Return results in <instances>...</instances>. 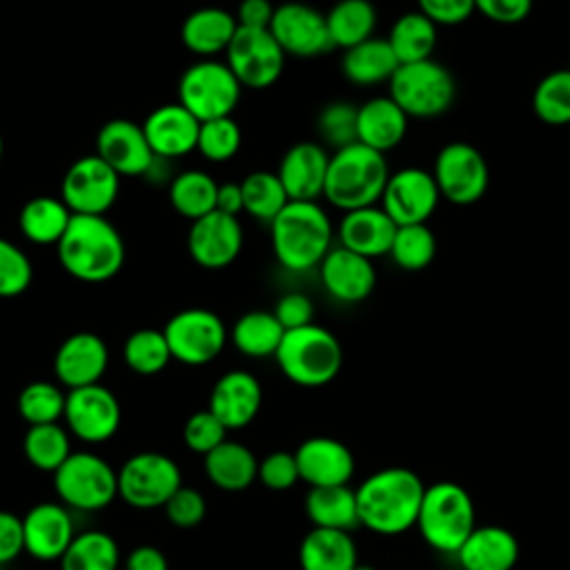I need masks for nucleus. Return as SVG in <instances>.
Segmentation results:
<instances>
[{
  "label": "nucleus",
  "instance_id": "1",
  "mask_svg": "<svg viewBox=\"0 0 570 570\" xmlns=\"http://www.w3.org/2000/svg\"><path fill=\"white\" fill-rule=\"evenodd\" d=\"M423 494L425 483L414 470L403 465L383 468L356 488L358 521L376 534H403L416 528Z\"/></svg>",
  "mask_w": 570,
  "mask_h": 570
},
{
  "label": "nucleus",
  "instance_id": "2",
  "mask_svg": "<svg viewBox=\"0 0 570 570\" xmlns=\"http://www.w3.org/2000/svg\"><path fill=\"white\" fill-rule=\"evenodd\" d=\"M56 249L62 269L80 283L111 281L125 263V240L105 216L73 214Z\"/></svg>",
  "mask_w": 570,
  "mask_h": 570
},
{
  "label": "nucleus",
  "instance_id": "3",
  "mask_svg": "<svg viewBox=\"0 0 570 570\" xmlns=\"http://www.w3.org/2000/svg\"><path fill=\"white\" fill-rule=\"evenodd\" d=\"M272 252L289 272H309L334 247V227L316 200H289L269 223Z\"/></svg>",
  "mask_w": 570,
  "mask_h": 570
},
{
  "label": "nucleus",
  "instance_id": "4",
  "mask_svg": "<svg viewBox=\"0 0 570 570\" xmlns=\"http://www.w3.org/2000/svg\"><path fill=\"white\" fill-rule=\"evenodd\" d=\"M387 178L390 169L385 154L352 142L330 154L323 198L343 214L379 205Z\"/></svg>",
  "mask_w": 570,
  "mask_h": 570
},
{
  "label": "nucleus",
  "instance_id": "5",
  "mask_svg": "<svg viewBox=\"0 0 570 570\" xmlns=\"http://www.w3.org/2000/svg\"><path fill=\"white\" fill-rule=\"evenodd\" d=\"M274 358L287 381L301 387H323L338 376L343 347L327 327L309 323L287 330Z\"/></svg>",
  "mask_w": 570,
  "mask_h": 570
},
{
  "label": "nucleus",
  "instance_id": "6",
  "mask_svg": "<svg viewBox=\"0 0 570 570\" xmlns=\"http://www.w3.org/2000/svg\"><path fill=\"white\" fill-rule=\"evenodd\" d=\"M416 528L430 548L456 554L476 528L470 492L456 481H436L425 485Z\"/></svg>",
  "mask_w": 570,
  "mask_h": 570
},
{
  "label": "nucleus",
  "instance_id": "7",
  "mask_svg": "<svg viewBox=\"0 0 570 570\" xmlns=\"http://www.w3.org/2000/svg\"><path fill=\"white\" fill-rule=\"evenodd\" d=\"M390 98L407 118L430 120L450 111L456 98V82L448 67L434 58L399 65L387 82Z\"/></svg>",
  "mask_w": 570,
  "mask_h": 570
},
{
  "label": "nucleus",
  "instance_id": "8",
  "mask_svg": "<svg viewBox=\"0 0 570 570\" xmlns=\"http://www.w3.org/2000/svg\"><path fill=\"white\" fill-rule=\"evenodd\" d=\"M53 490L67 508L96 512L118 497V470L96 452H71L53 472Z\"/></svg>",
  "mask_w": 570,
  "mask_h": 570
},
{
  "label": "nucleus",
  "instance_id": "9",
  "mask_svg": "<svg viewBox=\"0 0 570 570\" xmlns=\"http://www.w3.org/2000/svg\"><path fill=\"white\" fill-rule=\"evenodd\" d=\"M240 82L216 58H203L189 65L178 80V102L200 122L232 116L240 102Z\"/></svg>",
  "mask_w": 570,
  "mask_h": 570
},
{
  "label": "nucleus",
  "instance_id": "10",
  "mask_svg": "<svg viewBox=\"0 0 570 570\" xmlns=\"http://www.w3.org/2000/svg\"><path fill=\"white\" fill-rule=\"evenodd\" d=\"M183 485L178 463L163 452H136L118 468V497L136 508H163Z\"/></svg>",
  "mask_w": 570,
  "mask_h": 570
},
{
  "label": "nucleus",
  "instance_id": "11",
  "mask_svg": "<svg viewBox=\"0 0 570 570\" xmlns=\"http://www.w3.org/2000/svg\"><path fill=\"white\" fill-rule=\"evenodd\" d=\"M171 358L183 365H207L227 345L229 330L223 318L205 307L176 312L163 327Z\"/></svg>",
  "mask_w": 570,
  "mask_h": 570
},
{
  "label": "nucleus",
  "instance_id": "12",
  "mask_svg": "<svg viewBox=\"0 0 570 570\" xmlns=\"http://www.w3.org/2000/svg\"><path fill=\"white\" fill-rule=\"evenodd\" d=\"M432 176L441 198L465 207L481 200L490 185V169L485 156L470 142L454 140L439 149Z\"/></svg>",
  "mask_w": 570,
  "mask_h": 570
},
{
  "label": "nucleus",
  "instance_id": "13",
  "mask_svg": "<svg viewBox=\"0 0 570 570\" xmlns=\"http://www.w3.org/2000/svg\"><path fill=\"white\" fill-rule=\"evenodd\" d=\"M225 62L240 87L267 89L285 69V51L269 29L238 27L225 51Z\"/></svg>",
  "mask_w": 570,
  "mask_h": 570
},
{
  "label": "nucleus",
  "instance_id": "14",
  "mask_svg": "<svg viewBox=\"0 0 570 570\" xmlns=\"http://www.w3.org/2000/svg\"><path fill=\"white\" fill-rule=\"evenodd\" d=\"M120 176L96 154L69 165L62 176L60 198L71 214L105 216L118 200Z\"/></svg>",
  "mask_w": 570,
  "mask_h": 570
},
{
  "label": "nucleus",
  "instance_id": "15",
  "mask_svg": "<svg viewBox=\"0 0 570 570\" xmlns=\"http://www.w3.org/2000/svg\"><path fill=\"white\" fill-rule=\"evenodd\" d=\"M65 428L85 443L109 441L122 419L120 401L102 383L67 390L65 401Z\"/></svg>",
  "mask_w": 570,
  "mask_h": 570
},
{
  "label": "nucleus",
  "instance_id": "16",
  "mask_svg": "<svg viewBox=\"0 0 570 570\" xmlns=\"http://www.w3.org/2000/svg\"><path fill=\"white\" fill-rule=\"evenodd\" d=\"M439 200L441 194L432 171L423 167H403L390 174L379 205L401 227L428 223L436 212Z\"/></svg>",
  "mask_w": 570,
  "mask_h": 570
},
{
  "label": "nucleus",
  "instance_id": "17",
  "mask_svg": "<svg viewBox=\"0 0 570 570\" xmlns=\"http://www.w3.org/2000/svg\"><path fill=\"white\" fill-rule=\"evenodd\" d=\"M269 31L285 56L316 58L334 49L325 13L305 2L278 4Z\"/></svg>",
  "mask_w": 570,
  "mask_h": 570
},
{
  "label": "nucleus",
  "instance_id": "18",
  "mask_svg": "<svg viewBox=\"0 0 570 570\" xmlns=\"http://www.w3.org/2000/svg\"><path fill=\"white\" fill-rule=\"evenodd\" d=\"M243 249V227L238 216L214 209L191 220L187 232V252L191 261L205 269H223L232 265Z\"/></svg>",
  "mask_w": 570,
  "mask_h": 570
},
{
  "label": "nucleus",
  "instance_id": "19",
  "mask_svg": "<svg viewBox=\"0 0 570 570\" xmlns=\"http://www.w3.org/2000/svg\"><path fill=\"white\" fill-rule=\"evenodd\" d=\"M96 156L118 176H147L156 160L142 125L127 118H114L98 129Z\"/></svg>",
  "mask_w": 570,
  "mask_h": 570
},
{
  "label": "nucleus",
  "instance_id": "20",
  "mask_svg": "<svg viewBox=\"0 0 570 570\" xmlns=\"http://www.w3.org/2000/svg\"><path fill=\"white\" fill-rule=\"evenodd\" d=\"M24 552L38 561H60L73 537V519L65 503L42 501L22 517Z\"/></svg>",
  "mask_w": 570,
  "mask_h": 570
},
{
  "label": "nucleus",
  "instance_id": "21",
  "mask_svg": "<svg viewBox=\"0 0 570 570\" xmlns=\"http://www.w3.org/2000/svg\"><path fill=\"white\" fill-rule=\"evenodd\" d=\"M107 343L94 332H76L67 336L53 354L56 381L67 390L100 383V379L107 372Z\"/></svg>",
  "mask_w": 570,
  "mask_h": 570
},
{
  "label": "nucleus",
  "instance_id": "22",
  "mask_svg": "<svg viewBox=\"0 0 570 570\" xmlns=\"http://www.w3.org/2000/svg\"><path fill=\"white\" fill-rule=\"evenodd\" d=\"M318 278L325 292L345 305L370 298L376 287L374 263L347 247H332L318 265Z\"/></svg>",
  "mask_w": 570,
  "mask_h": 570
},
{
  "label": "nucleus",
  "instance_id": "23",
  "mask_svg": "<svg viewBox=\"0 0 570 570\" xmlns=\"http://www.w3.org/2000/svg\"><path fill=\"white\" fill-rule=\"evenodd\" d=\"M142 131L156 158L174 160L196 149L200 120L180 102H167L147 114Z\"/></svg>",
  "mask_w": 570,
  "mask_h": 570
},
{
  "label": "nucleus",
  "instance_id": "24",
  "mask_svg": "<svg viewBox=\"0 0 570 570\" xmlns=\"http://www.w3.org/2000/svg\"><path fill=\"white\" fill-rule=\"evenodd\" d=\"M298 476L309 488L323 485H347L354 476V454L352 450L332 436L305 439L296 452Z\"/></svg>",
  "mask_w": 570,
  "mask_h": 570
},
{
  "label": "nucleus",
  "instance_id": "25",
  "mask_svg": "<svg viewBox=\"0 0 570 570\" xmlns=\"http://www.w3.org/2000/svg\"><path fill=\"white\" fill-rule=\"evenodd\" d=\"M263 405L261 381L247 370L225 372L212 387L209 410L227 430L247 428Z\"/></svg>",
  "mask_w": 570,
  "mask_h": 570
},
{
  "label": "nucleus",
  "instance_id": "26",
  "mask_svg": "<svg viewBox=\"0 0 570 570\" xmlns=\"http://www.w3.org/2000/svg\"><path fill=\"white\" fill-rule=\"evenodd\" d=\"M327 167H330L327 149L318 142L303 140L292 145L283 154L276 174L289 200H316L318 196H323Z\"/></svg>",
  "mask_w": 570,
  "mask_h": 570
},
{
  "label": "nucleus",
  "instance_id": "27",
  "mask_svg": "<svg viewBox=\"0 0 570 570\" xmlns=\"http://www.w3.org/2000/svg\"><path fill=\"white\" fill-rule=\"evenodd\" d=\"M396 223L385 214L381 205H370L361 209L345 212L336 236L338 245L347 247L370 261L390 254L394 234H396Z\"/></svg>",
  "mask_w": 570,
  "mask_h": 570
},
{
  "label": "nucleus",
  "instance_id": "28",
  "mask_svg": "<svg viewBox=\"0 0 570 570\" xmlns=\"http://www.w3.org/2000/svg\"><path fill=\"white\" fill-rule=\"evenodd\" d=\"M407 122L410 118L390 96L370 98L356 114V142L381 154L392 151L403 142Z\"/></svg>",
  "mask_w": 570,
  "mask_h": 570
},
{
  "label": "nucleus",
  "instance_id": "29",
  "mask_svg": "<svg viewBox=\"0 0 570 570\" xmlns=\"http://www.w3.org/2000/svg\"><path fill=\"white\" fill-rule=\"evenodd\" d=\"M465 570H512L519 561V541L503 525H476L456 550Z\"/></svg>",
  "mask_w": 570,
  "mask_h": 570
},
{
  "label": "nucleus",
  "instance_id": "30",
  "mask_svg": "<svg viewBox=\"0 0 570 570\" xmlns=\"http://www.w3.org/2000/svg\"><path fill=\"white\" fill-rule=\"evenodd\" d=\"M236 31L238 22L234 13L220 7H200L183 20L180 42L200 58H214L227 51Z\"/></svg>",
  "mask_w": 570,
  "mask_h": 570
},
{
  "label": "nucleus",
  "instance_id": "31",
  "mask_svg": "<svg viewBox=\"0 0 570 570\" xmlns=\"http://www.w3.org/2000/svg\"><path fill=\"white\" fill-rule=\"evenodd\" d=\"M301 570H354L358 550L350 532L312 528L298 548Z\"/></svg>",
  "mask_w": 570,
  "mask_h": 570
},
{
  "label": "nucleus",
  "instance_id": "32",
  "mask_svg": "<svg viewBox=\"0 0 570 570\" xmlns=\"http://www.w3.org/2000/svg\"><path fill=\"white\" fill-rule=\"evenodd\" d=\"M399 69V60L387 42V38H370L356 47L343 51L341 71L356 87H374L381 82H390L394 71Z\"/></svg>",
  "mask_w": 570,
  "mask_h": 570
},
{
  "label": "nucleus",
  "instance_id": "33",
  "mask_svg": "<svg viewBox=\"0 0 570 570\" xmlns=\"http://www.w3.org/2000/svg\"><path fill=\"white\" fill-rule=\"evenodd\" d=\"M205 474L218 490L240 492L258 479V459L247 445L225 439L205 454Z\"/></svg>",
  "mask_w": 570,
  "mask_h": 570
},
{
  "label": "nucleus",
  "instance_id": "34",
  "mask_svg": "<svg viewBox=\"0 0 570 570\" xmlns=\"http://www.w3.org/2000/svg\"><path fill=\"white\" fill-rule=\"evenodd\" d=\"M305 514L312 521V528L352 532L356 525H361L356 490L350 485L309 488L305 494Z\"/></svg>",
  "mask_w": 570,
  "mask_h": 570
},
{
  "label": "nucleus",
  "instance_id": "35",
  "mask_svg": "<svg viewBox=\"0 0 570 570\" xmlns=\"http://www.w3.org/2000/svg\"><path fill=\"white\" fill-rule=\"evenodd\" d=\"M73 214L56 196H36L27 200L18 216L22 236L33 245H58L65 236Z\"/></svg>",
  "mask_w": 570,
  "mask_h": 570
},
{
  "label": "nucleus",
  "instance_id": "36",
  "mask_svg": "<svg viewBox=\"0 0 570 570\" xmlns=\"http://www.w3.org/2000/svg\"><path fill=\"white\" fill-rule=\"evenodd\" d=\"M285 336V327L278 323L274 312L252 309L236 318L229 330L232 345L249 358L274 356Z\"/></svg>",
  "mask_w": 570,
  "mask_h": 570
},
{
  "label": "nucleus",
  "instance_id": "37",
  "mask_svg": "<svg viewBox=\"0 0 570 570\" xmlns=\"http://www.w3.org/2000/svg\"><path fill=\"white\" fill-rule=\"evenodd\" d=\"M325 20L334 49L345 51L374 36L379 16L370 0H338L325 13Z\"/></svg>",
  "mask_w": 570,
  "mask_h": 570
},
{
  "label": "nucleus",
  "instance_id": "38",
  "mask_svg": "<svg viewBox=\"0 0 570 570\" xmlns=\"http://www.w3.org/2000/svg\"><path fill=\"white\" fill-rule=\"evenodd\" d=\"M436 29L439 27L428 16H423L419 9L399 16L387 33V42H390L399 65L432 58L436 40H439Z\"/></svg>",
  "mask_w": 570,
  "mask_h": 570
},
{
  "label": "nucleus",
  "instance_id": "39",
  "mask_svg": "<svg viewBox=\"0 0 570 570\" xmlns=\"http://www.w3.org/2000/svg\"><path fill=\"white\" fill-rule=\"evenodd\" d=\"M218 183L203 169H185L169 183V203L187 220H198L216 209Z\"/></svg>",
  "mask_w": 570,
  "mask_h": 570
},
{
  "label": "nucleus",
  "instance_id": "40",
  "mask_svg": "<svg viewBox=\"0 0 570 570\" xmlns=\"http://www.w3.org/2000/svg\"><path fill=\"white\" fill-rule=\"evenodd\" d=\"M120 548L109 532H78L60 559V570H118Z\"/></svg>",
  "mask_w": 570,
  "mask_h": 570
},
{
  "label": "nucleus",
  "instance_id": "41",
  "mask_svg": "<svg viewBox=\"0 0 570 570\" xmlns=\"http://www.w3.org/2000/svg\"><path fill=\"white\" fill-rule=\"evenodd\" d=\"M22 452L36 470L53 474L71 454L69 430L60 423L29 425L22 439Z\"/></svg>",
  "mask_w": 570,
  "mask_h": 570
},
{
  "label": "nucleus",
  "instance_id": "42",
  "mask_svg": "<svg viewBox=\"0 0 570 570\" xmlns=\"http://www.w3.org/2000/svg\"><path fill=\"white\" fill-rule=\"evenodd\" d=\"M243 212L256 220L272 223L289 203V196L276 171L256 169L240 180Z\"/></svg>",
  "mask_w": 570,
  "mask_h": 570
},
{
  "label": "nucleus",
  "instance_id": "43",
  "mask_svg": "<svg viewBox=\"0 0 570 570\" xmlns=\"http://www.w3.org/2000/svg\"><path fill=\"white\" fill-rule=\"evenodd\" d=\"M122 361L131 372L140 376H154L163 372L174 358L163 330L142 327L127 336L122 345Z\"/></svg>",
  "mask_w": 570,
  "mask_h": 570
},
{
  "label": "nucleus",
  "instance_id": "44",
  "mask_svg": "<svg viewBox=\"0 0 570 570\" xmlns=\"http://www.w3.org/2000/svg\"><path fill=\"white\" fill-rule=\"evenodd\" d=\"M532 109L546 125H570V69H554L537 82L532 91Z\"/></svg>",
  "mask_w": 570,
  "mask_h": 570
},
{
  "label": "nucleus",
  "instance_id": "45",
  "mask_svg": "<svg viewBox=\"0 0 570 570\" xmlns=\"http://www.w3.org/2000/svg\"><path fill=\"white\" fill-rule=\"evenodd\" d=\"M387 256L405 272H421L436 256V236L428 223L401 225L396 227Z\"/></svg>",
  "mask_w": 570,
  "mask_h": 570
},
{
  "label": "nucleus",
  "instance_id": "46",
  "mask_svg": "<svg viewBox=\"0 0 570 570\" xmlns=\"http://www.w3.org/2000/svg\"><path fill=\"white\" fill-rule=\"evenodd\" d=\"M67 392L60 383L31 381L18 394V414L27 425L58 423L65 414Z\"/></svg>",
  "mask_w": 570,
  "mask_h": 570
},
{
  "label": "nucleus",
  "instance_id": "47",
  "mask_svg": "<svg viewBox=\"0 0 570 570\" xmlns=\"http://www.w3.org/2000/svg\"><path fill=\"white\" fill-rule=\"evenodd\" d=\"M240 142H243V134L238 122L232 116H225V118L200 122L196 151H200V156L207 158L209 163H227L238 154Z\"/></svg>",
  "mask_w": 570,
  "mask_h": 570
},
{
  "label": "nucleus",
  "instance_id": "48",
  "mask_svg": "<svg viewBox=\"0 0 570 570\" xmlns=\"http://www.w3.org/2000/svg\"><path fill=\"white\" fill-rule=\"evenodd\" d=\"M33 265L29 256L11 240L0 236V298H13L29 289Z\"/></svg>",
  "mask_w": 570,
  "mask_h": 570
},
{
  "label": "nucleus",
  "instance_id": "49",
  "mask_svg": "<svg viewBox=\"0 0 570 570\" xmlns=\"http://www.w3.org/2000/svg\"><path fill=\"white\" fill-rule=\"evenodd\" d=\"M356 114H358V107L350 102L336 100L325 105L316 120V129L323 142L334 147V151L356 142Z\"/></svg>",
  "mask_w": 570,
  "mask_h": 570
},
{
  "label": "nucleus",
  "instance_id": "50",
  "mask_svg": "<svg viewBox=\"0 0 570 570\" xmlns=\"http://www.w3.org/2000/svg\"><path fill=\"white\" fill-rule=\"evenodd\" d=\"M227 439V428L223 421L207 407L194 412L183 425V441L196 454H209Z\"/></svg>",
  "mask_w": 570,
  "mask_h": 570
},
{
  "label": "nucleus",
  "instance_id": "51",
  "mask_svg": "<svg viewBox=\"0 0 570 570\" xmlns=\"http://www.w3.org/2000/svg\"><path fill=\"white\" fill-rule=\"evenodd\" d=\"M258 481L274 492H283L294 488L301 476H298V465L294 452L287 450H274L265 454L258 461Z\"/></svg>",
  "mask_w": 570,
  "mask_h": 570
},
{
  "label": "nucleus",
  "instance_id": "52",
  "mask_svg": "<svg viewBox=\"0 0 570 570\" xmlns=\"http://www.w3.org/2000/svg\"><path fill=\"white\" fill-rule=\"evenodd\" d=\"M163 510H165V517L169 523L187 530V528L198 525L205 519L207 503H205V497L196 488L180 485L169 497V501L163 505Z\"/></svg>",
  "mask_w": 570,
  "mask_h": 570
},
{
  "label": "nucleus",
  "instance_id": "53",
  "mask_svg": "<svg viewBox=\"0 0 570 570\" xmlns=\"http://www.w3.org/2000/svg\"><path fill=\"white\" fill-rule=\"evenodd\" d=\"M272 312L285 332L314 323V301L303 292H285Z\"/></svg>",
  "mask_w": 570,
  "mask_h": 570
},
{
  "label": "nucleus",
  "instance_id": "54",
  "mask_svg": "<svg viewBox=\"0 0 570 570\" xmlns=\"http://www.w3.org/2000/svg\"><path fill=\"white\" fill-rule=\"evenodd\" d=\"M416 9L436 27H456L474 11V0H416Z\"/></svg>",
  "mask_w": 570,
  "mask_h": 570
},
{
  "label": "nucleus",
  "instance_id": "55",
  "mask_svg": "<svg viewBox=\"0 0 570 570\" xmlns=\"http://www.w3.org/2000/svg\"><path fill=\"white\" fill-rule=\"evenodd\" d=\"M534 0H474L479 13L497 24H519L532 11Z\"/></svg>",
  "mask_w": 570,
  "mask_h": 570
},
{
  "label": "nucleus",
  "instance_id": "56",
  "mask_svg": "<svg viewBox=\"0 0 570 570\" xmlns=\"http://www.w3.org/2000/svg\"><path fill=\"white\" fill-rule=\"evenodd\" d=\"M24 552L22 517L0 510V566L16 561Z\"/></svg>",
  "mask_w": 570,
  "mask_h": 570
},
{
  "label": "nucleus",
  "instance_id": "57",
  "mask_svg": "<svg viewBox=\"0 0 570 570\" xmlns=\"http://www.w3.org/2000/svg\"><path fill=\"white\" fill-rule=\"evenodd\" d=\"M276 7L269 0H240L236 9V22L245 29H269Z\"/></svg>",
  "mask_w": 570,
  "mask_h": 570
},
{
  "label": "nucleus",
  "instance_id": "58",
  "mask_svg": "<svg viewBox=\"0 0 570 570\" xmlns=\"http://www.w3.org/2000/svg\"><path fill=\"white\" fill-rule=\"evenodd\" d=\"M125 570H169V561L160 548L142 543L127 552Z\"/></svg>",
  "mask_w": 570,
  "mask_h": 570
},
{
  "label": "nucleus",
  "instance_id": "59",
  "mask_svg": "<svg viewBox=\"0 0 570 570\" xmlns=\"http://www.w3.org/2000/svg\"><path fill=\"white\" fill-rule=\"evenodd\" d=\"M216 209L229 216H238L243 212V189L240 183H218Z\"/></svg>",
  "mask_w": 570,
  "mask_h": 570
},
{
  "label": "nucleus",
  "instance_id": "60",
  "mask_svg": "<svg viewBox=\"0 0 570 570\" xmlns=\"http://www.w3.org/2000/svg\"><path fill=\"white\" fill-rule=\"evenodd\" d=\"M354 570H376L374 566H367V563H358Z\"/></svg>",
  "mask_w": 570,
  "mask_h": 570
},
{
  "label": "nucleus",
  "instance_id": "61",
  "mask_svg": "<svg viewBox=\"0 0 570 570\" xmlns=\"http://www.w3.org/2000/svg\"><path fill=\"white\" fill-rule=\"evenodd\" d=\"M2 151H4V142H2V134H0V163H2Z\"/></svg>",
  "mask_w": 570,
  "mask_h": 570
},
{
  "label": "nucleus",
  "instance_id": "62",
  "mask_svg": "<svg viewBox=\"0 0 570 570\" xmlns=\"http://www.w3.org/2000/svg\"><path fill=\"white\" fill-rule=\"evenodd\" d=\"M454 570H465V568H461V566H459V568H454Z\"/></svg>",
  "mask_w": 570,
  "mask_h": 570
},
{
  "label": "nucleus",
  "instance_id": "63",
  "mask_svg": "<svg viewBox=\"0 0 570 570\" xmlns=\"http://www.w3.org/2000/svg\"><path fill=\"white\" fill-rule=\"evenodd\" d=\"M0 570H4V566H0Z\"/></svg>",
  "mask_w": 570,
  "mask_h": 570
}]
</instances>
